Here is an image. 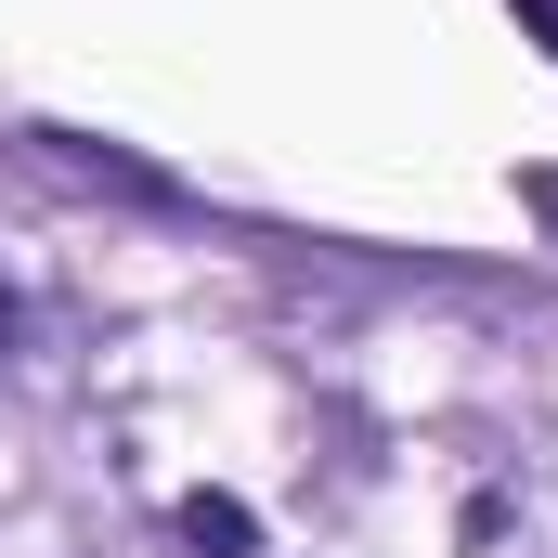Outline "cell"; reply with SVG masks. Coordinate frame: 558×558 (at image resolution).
I'll return each mask as SVG.
<instances>
[{
  "instance_id": "1",
  "label": "cell",
  "mask_w": 558,
  "mask_h": 558,
  "mask_svg": "<svg viewBox=\"0 0 558 558\" xmlns=\"http://www.w3.org/2000/svg\"><path fill=\"white\" fill-rule=\"evenodd\" d=\"M182 533H195V546H247V533H260V520H247V507H234V494H182Z\"/></svg>"
},
{
  "instance_id": "2",
  "label": "cell",
  "mask_w": 558,
  "mask_h": 558,
  "mask_svg": "<svg viewBox=\"0 0 558 558\" xmlns=\"http://www.w3.org/2000/svg\"><path fill=\"white\" fill-rule=\"evenodd\" d=\"M520 208H533V221H558V169H520Z\"/></svg>"
},
{
  "instance_id": "3",
  "label": "cell",
  "mask_w": 558,
  "mask_h": 558,
  "mask_svg": "<svg viewBox=\"0 0 558 558\" xmlns=\"http://www.w3.org/2000/svg\"><path fill=\"white\" fill-rule=\"evenodd\" d=\"M520 13H533V26H546V52H558V0H520Z\"/></svg>"
}]
</instances>
